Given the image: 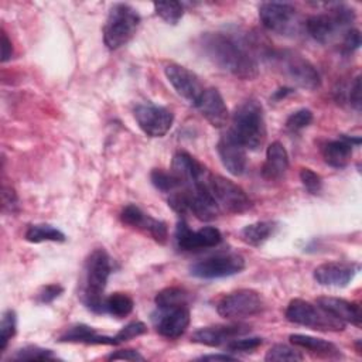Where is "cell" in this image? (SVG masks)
<instances>
[{
	"mask_svg": "<svg viewBox=\"0 0 362 362\" xmlns=\"http://www.w3.org/2000/svg\"><path fill=\"white\" fill-rule=\"evenodd\" d=\"M17 332V315L14 310H6L0 322V351L4 352L10 339Z\"/></svg>",
	"mask_w": 362,
	"mask_h": 362,
	"instance_id": "obj_34",
	"label": "cell"
},
{
	"mask_svg": "<svg viewBox=\"0 0 362 362\" xmlns=\"http://www.w3.org/2000/svg\"><path fill=\"white\" fill-rule=\"evenodd\" d=\"M154 301L157 308H167V307L188 304V297H187V293L180 287H165L157 293Z\"/></svg>",
	"mask_w": 362,
	"mask_h": 362,
	"instance_id": "obj_31",
	"label": "cell"
},
{
	"mask_svg": "<svg viewBox=\"0 0 362 362\" xmlns=\"http://www.w3.org/2000/svg\"><path fill=\"white\" fill-rule=\"evenodd\" d=\"M288 168V154L280 141H273L266 150V158L262 165V177L267 181H277L284 177Z\"/></svg>",
	"mask_w": 362,
	"mask_h": 362,
	"instance_id": "obj_24",
	"label": "cell"
},
{
	"mask_svg": "<svg viewBox=\"0 0 362 362\" xmlns=\"http://www.w3.org/2000/svg\"><path fill=\"white\" fill-rule=\"evenodd\" d=\"M346 98L349 105L355 109V110H361V76H356L354 83L349 86L348 92H346Z\"/></svg>",
	"mask_w": 362,
	"mask_h": 362,
	"instance_id": "obj_43",
	"label": "cell"
},
{
	"mask_svg": "<svg viewBox=\"0 0 362 362\" xmlns=\"http://www.w3.org/2000/svg\"><path fill=\"white\" fill-rule=\"evenodd\" d=\"M11 359L13 361H48V359H57V356L51 349L28 345L17 349L16 354L11 356Z\"/></svg>",
	"mask_w": 362,
	"mask_h": 362,
	"instance_id": "obj_35",
	"label": "cell"
},
{
	"mask_svg": "<svg viewBox=\"0 0 362 362\" xmlns=\"http://www.w3.org/2000/svg\"><path fill=\"white\" fill-rule=\"evenodd\" d=\"M140 21V14L132 6L124 3L113 4L103 25L105 45L109 49H117L126 45L134 37Z\"/></svg>",
	"mask_w": 362,
	"mask_h": 362,
	"instance_id": "obj_6",
	"label": "cell"
},
{
	"mask_svg": "<svg viewBox=\"0 0 362 362\" xmlns=\"http://www.w3.org/2000/svg\"><path fill=\"white\" fill-rule=\"evenodd\" d=\"M209 189L221 209L230 214L246 212L252 206L247 194L226 177L211 174Z\"/></svg>",
	"mask_w": 362,
	"mask_h": 362,
	"instance_id": "obj_10",
	"label": "cell"
},
{
	"mask_svg": "<svg viewBox=\"0 0 362 362\" xmlns=\"http://www.w3.org/2000/svg\"><path fill=\"white\" fill-rule=\"evenodd\" d=\"M64 291V287L59 286V284H47V286H42L37 296H35V300L40 303V304H49L52 303L55 298H58Z\"/></svg>",
	"mask_w": 362,
	"mask_h": 362,
	"instance_id": "obj_40",
	"label": "cell"
},
{
	"mask_svg": "<svg viewBox=\"0 0 362 362\" xmlns=\"http://www.w3.org/2000/svg\"><path fill=\"white\" fill-rule=\"evenodd\" d=\"M106 359H109V361H117V359L144 361V356H141L136 349H119V351L112 352L110 355H107Z\"/></svg>",
	"mask_w": 362,
	"mask_h": 362,
	"instance_id": "obj_44",
	"label": "cell"
},
{
	"mask_svg": "<svg viewBox=\"0 0 362 362\" xmlns=\"http://www.w3.org/2000/svg\"><path fill=\"white\" fill-rule=\"evenodd\" d=\"M355 10L344 3L331 4L327 13L313 14L305 21V30L317 42L327 44L334 40L338 33L344 34L355 21Z\"/></svg>",
	"mask_w": 362,
	"mask_h": 362,
	"instance_id": "obj_4",
	"label": "cell"
},
{
	"mask_svg": "<svg viewBox=\"0 0 362 362\" xmlns=\"http://www.w3.org/2000/svg\"><path fill=\"white\" fill-rule=\"evenodd\" d=\"M267 58L288 81L297 86L308 90L320 88L321 78L317 68L298 52L290 49L270 51Z\"/></svg>",
	"mask_w": 362,
	"mask_h": 362,
	"instance_id": "obj_5",
	"label": "cell"
},
{
	"mask_svg": "<svg viewBox=\"0 0 362 362\" xmlns=\"http://www.w3.org/2000/svg\"><path fill=\"white\" fill-rule=\"evenodd\" d=\"M112 273L110 257L105 249H95L85 260L82 280V303L93 313H103V291Z\"/></svg>",
	"mask_w": 362,
	"mask_h": 362,
	"instance_id": "obj_2",
	"label": "cell"
},
{
	"mask_svg": "<svg viewBox=\"0 0 362 362\" xmlns=\"http://www.w3.org/2000/svg\"><path fill=\"white\" fill-rule=\"evenodd\" d=\"M311 122H313V112L310 109H298L287 117L286 127L290 132H300L305 129Z\"/></svg>",
	"mask_w": 362,
	"mask_h": 362,
	"instance_id": "obj_37",
	"label": "cell"
},
{
	"mask_svg": "<svg viewBox=\"0 0 362 362\" xmlns=\"http://www.w3.org/2000/svg\"><path fill=\"white\" fill-rule=\"evenodd\" d=\"M315 304L320 305L327 313H329L331 315H334L335 318L341 320L342 322L361 327L362 313H361V307L356 303H351L338 297L322 296L317 298Z\"/></svg>",
	"mask_w": 362,
	"mask_h": 362,
	"instance_id": "obj_23",
	"label": "cell"
},
{
	"mask_svg": "<svg viewBox=\"0 0 362 362\" xmlns=\"http://www.w3.org/2000/svg\"><path fill=\"white\" fill-rule=\"evenodd\" d=\"M361 45V33L356 28H348L342 34V51L351 54L356 51Z\"/></svg>",
	"mask_w": 362,
	"mask_h": 362,
	"instance_id": "obj_41",
	"label": "cell"
},
{
	"mask_svg": "<svg viewBox=\"0 0 362 362\" xmlns=\"http://www.w3.org/2000/svg\"><path fill=\"white\" fill-rule=\"evenodd\" d=\"M199 47L214 65L242 81H252L259 75L253 54L229 34L205 33L199 37Z\"/></svg>",
	"mask_w": 362,
	"mask_h": 362,
	"instance_id": "obj_1",
	"label": "cell"
},
{
	"mask_svg": "<svg viewBox=\"0 0 362 362\" xmlns=\"http://www.w3.org/2000/svg\"><path fill=\"white\" fill-rule=\"evenodd\" d=\"M262 25L276 34H293L298 25L296 7L283 1H264L259 6Z\"/></svg>",
	"mask_w": 362,
	"mask_h": 362,
	"instance_id": "obj_11",
	"label": "cell"
},
{
	"mask_svg": "<svg viewBox=\"0 0 362 362\" xmlns=\"http://www.w3.org/2000/svg\"><path fill=\"white\" fill-rule=\"evenodd\" d=\"M229 130L246 150L260 148L266 139V122L260 102L253 98L240 102L233 110Z\"/></svg>",
	"mask_w": 362,
	"mask_h": 362,
	"instance_id": "obj_3",
	"label": "cell"
},
{
	"mask_svg": "<svg viewBox=\"0 0 362 362\" xmlns=\"http://www.w3.org/2000/svg\"><path fill=\"white\" fill-rule=\"evenodd\" d=\"M222 240V233L215 226H204L198 230H191L184 219H180L175 228V242L181 250L191 252L206 247H214Z\"/></svg>",
	"mask_w": 362,
	"mask_h": 362,
	"instance_id": "obj_13",
	"label": "cell"
},
{
	"mask_svg": "<svg viewBox=\"0 0 362 362\" xmlns=\"http://www.w3.org/2000/svg\"><path fill=\"white\" fill-rule=\"evenodd\" d=\"M361 144V137H349L341 134L335 140H329L322 146V158L324 161L334 168H344L348 165L352 157V147Z\"/></svg>",
	"mask_w": 362,
	"mask_h": 362,
	"instance_id": "obj_22",
	"label": "cell"
},
{
	"mask_svg": "<svg viewBox=\"0 0 362 362\" xmlns=\"http://www.w3.org/2000/svg\"><path fill=\"white\" fill-rule=\"evenodd\" d=\"M245 269V259L235 252H222L205 259H201L189 266V273L194 277L212 280L229 277L240 273Z\"/></svg>",
	"mask_w": 362,
	"mask_h": 362,
	"instance_id": "obj_8",
	"label": "cell"
},
{
	"mask_svg": "<svg viewBox=\"0 0 362 362\" xmlns=\"http://www.w3.org/2000/svg\"><path fill=\"white\" fill-rule=\"evenodd\" d=\"M150 180H151V184L156 187V189L165 194H171L173 191L181 188V182L174 175V173L165 171L163 168H154L150 174Z\"/></svg>",
	"mask_w": 362,
	"mask_h": 362,
	"instance_id": "obj_30",
	"label": "cell"
},
{
	"mask_svg": "<svg viewBox=\"0 0 362 362\" xmlns=\"http://www.w3.org/2000/svg\"><path fill=\"white\" fill-rule=\"evenodd\" d=\"M189 318L188 304L157 308V314L154 315V327L161 337L175 339L187 331Z\"/></svg>",
	"mask_w": 362,
	"mask_h": 362,
	"instance_id": "obj_14",
	"label": "cell"
},
{
	"mask_svg": "<svg viewBox=\"0 0 362 362\" xmlns=\"http://www.w3.org/2000/svg\"><path fill=\"white\" fill-rule=\"evenodd\" d=\"M216 150L219 154V158L223 164V167L230 173L232 175H242L246 170L247 158H246V148L243 144L232 134V132L228 129L226 133H223L216 144Z\"/></svg>",
	"mask_w": 362,
	"mask_h": 362,
	"instance_id": "obj_18",
	"label": "cell"
},
{
	"mask_svg": "<svg viewBox=\"0 0 362 362\" xmlns=\"http://www.w3.org/2000/svg\"><path fill=\"white\" fill-rule=\"evenodd\" d=\"M153 7L156 14L168 24H177L184 16V6L180 1H156Z\"/></svg>",
	"mask_w": 362,
	"mask_h": 362,
	"instance_id": "obj_32",
	"label": "cell"
},
{
	"mask_svg": "<svg viewBox=\"0 0 362 362\" xmlns=\"http://www.w3.org/2000/svg\"><path fill=\"white\" fill-rule=\"evenodd\" d=\"M134 303L130 296L124 293H113L103 301V313H107L116 318H124L132 314Z\"/></svg>",
	"mask_w": 362,
	"mask_h": 362,
	"instance_id": "obj_29",
	"label": "cell"
},
{
	"mask_svg": "<svg viewBox=\"0 0 362 362\" xmlns=\"http://www.w3.org/2000/svg\"><path fill=\"white\" fill-rule=\"evenodd\" d=\"M1 204H3V212L13 214L18 206L17 194L11 187H3L1 192Z\"/></svg>",
	"mask_w": 362,
	"mask_h": 362,
	"instance_id": "obj_42",
	"label": "cell"
},
{
	"mask_svg": "<svg viewBox=\"0 0 362 362\" xmlns=\"http://www.w3.org/2000/svg\"><path fill=\"white\" fill-rule=\"evenodd\" d=\"M263 305V298L257 291L239 288L223 296L216 304V311L223 318H246L259 314Z\"/></svg>",
	"mask_w": 362,
	"mask_h": 362,
	"instance_id": "obj_9",
	"label": "cell"
},
{
	"mask_svg": "<svg viewBox=\"0 0 362 362\" xmlns=\"http://www.w3.org/2000/svg\"><path fill=\"white\" fill-rule=\"evenodd\" d=\"M294 92V89L293 88H279L276 92H274V95H273V99L274 100H280V99H283V98H286L287 95H290V93H293Z\"/></svg>",
	"mask_w": 362,
	"mask_h": 362,
	"instance_id": "obj_47",
	"label": "cell"
},
{
	"mask_svg": "<svg viewBox=\"0 0 362 362\" xmlns=\"http://www.w3.org/2000/svg\"><path fill=\"white\" fill-rule=\"evenodd\" d=\"M304 355L297 349L286 344H276L273 345L264 356V361L267 362H277V361H288V362H297L303 361Z\"/></svg>",
	"mask_w": 362,
	"mask_h": 362,
	"instance_id": "obj_33",
	"label": "cell"
},
{
	"mask_svg": "<svg viewBox=\"0 0 362 362\" xmlns=\"http://www.w3.org/2000/svg\"><path fill=\"white\" fill-rule=\"evenodd\" d=\"M194 106L216 129L223 127L229 119L228 106L216 88H205Z\"/></svg>",
	"mask_w": 362,
	"mask_h": 362,
	"instance_id": "obj_21",
	"label": "cell"
},
{
	"mask_svg": "<svg viewBox=\"0 0 362 362\" xmlns=\"http://www.w3.org/2000/svg\"><path fill=\"white\" fill-rule=\"evenodd\" d=\"M263 339L259 337H238L232 341H229L226 344V349L232 354H238V352H252L256 348H259L262 345Z\"/></svg>",
	"mask_w": 362,
	"mask_h": 362,
	"instance_id": "obj_36",
	"label": "cell"
},
{
	"mask_svg": "<svg viewBox=\"0 0 362 362\" xmlns=\"http://www.w3.org/2000/svg\"><path fill=\"white\" fill-rule=\"evenodd\" d=\"M359 266L348 262H327L314 269V280L325 287H345L348 286Z\"/></svg>",
	"mask_w": 362,
	"mask_h": 362,
	"instance_id": "obj_20",
	"label": "cell"
},
{
	"mask_svg": "<svg viewBox=\"0 0 362 362\" xmlns=\"http://www.w3.org/2000/svg\"><path fill=\"white\" fill-rule=\"evenodd\" d=\"M290 342L298 348L307 349L310 354L320 356V358L337 359V358L342 356L339 348L335 344L325 341L322 338H315V337L304 335V334H291Z\"/></svg>",
	"mask_w": 362,
	"mask_h": 362,
	"instance_id": "obj_26",
	"label": "cell"
},
{
	"mask_svg": "<svg viewBox=\"0 0 362 362\" xmlns=\"http://www.w3.org/2000/svg\"><path fill=\"white\" fill-rule=\"evenodd\" d=\"M300 180H301V184H303V187L307 189V192H310V194H318L320 191H321V188H322V180H321V177L315 173V171H313V170H310V168H301V171H300Z\"/></svg>",
	"mask_w": 362,
	"mask_h": 362,
	"instance_id": "obj_39",
	"label": "cell"
},
{
	"mask_svg": "<svg viewBox=\"0 0 362 362\" xmlns=\"http://www.w3.org/2000/svg\"><path fill=\"white\" fill-rule=\"evenodd\" d=\"M276 229V223L272 221H259L250 225H246L239 236L242 239V242H245L249 246H262L269 238H272V235L274 233Z\"/></svg>",
	"mask_w": 362,
	"mask_h": 362,
	"instance_id": "obj_27",
	"label": "cell"
},
{
	"mask_svg": "<svg viewBox=\"0 0 362 362\" xmlns=\"http://www.w3.org/2000/svg\"><path fill=\"white\" fill-rule=\"evenodd\" d=\"M59 342H81L88 345H117L115 337L100 335L95 331V328L85 325V324H76L65 329L59 338Z\"/></svg>",
	"mask_w": 362,
	"mask_h": 362,
	"instance_id": "obj_25",
	"label": "cell"
},
{
	"mask_svg": "<svg viewBox=\"0 0 362 362\" xmlns=\"http://www.w3.org/2000/svg\"><path fill=\"white\" fill-rule=\"evenodd\" d=\"M11 55H13V45L7 37V33L3 28L1 30V62L8 61L11 58Z\"/></svg>",
	"mask_w": 362,
	"mask_h": 362,
	"instance_id": "obj_45",
	"label": "cell"
},
{
	"mask_svg": "<svg viewBox=\"0 0 362 362\" xmlns=\"http://www.w3.org/2000/svg\"><path fill=\"white\" fill-rule=\"evenodd\" d=\"M164 74L167 81L181 98L188 100L191 105L197 103L205 88L192 71L180 64L170 62L164 66Z\"/></svg>",
	"mask_w": 362,
	"mask_h": 362,
	"instance_id": "obj_15",
	"label": "cell"
},
{
	"mask_svg": "<svg viewBox=\"0 0 362 362\" xmlns=\"http://www.w3.org/2000/svg\"><path fill=\"white\" fill-rule=\"evenodd\" d=\"M199 361H235L236 356L228 355V354H214V355H204L198 358Z\"/></svg>",
	"mask_w": 362,
	"mask_h": 362,
	"instance_id": "obj_46",
	"label": "cell"
},
{
	"mask_svg": "<svg viewBox=\"0 0 362 362\" xmlns=\"http://www.w3.org/2000/svg\"><path fill=\"white\" fill-rule=\"evenodd\" d=\"M286 318L297 325L308 327L315 331H344L345 322L335 318L320 305L305 301L303 298H294L286 308Z\"/></svg>",
	"mask_w": 362,
	"mask_h": 362,
	"instance_id": "obj_7",
	"label": "cell"
},
{
	"mask_svg": "<svg viewBox=\"0 0 362 362\" xmlns=\"http://www.w3.org/2000/svg\"><path fill=\"white\" fill-rule=\"evenodd\" d=\"M146 332H147V327H146L144 322H141V321H132V322H129L127 325H124L123 328H120L116 332L115 339H116V344H120V342L133 339L136 337H140V335H143Z\"/></svg>",
	"mask_w": 362,
	"mask_h": 362,
	"instance_id": "obj_38",
	"label": "cell"
},
{
	"mask_svg": "<svg viewBox=\"0 0 362 362\" xmlns=\"http://www.w3.org/2000/svg\"><path fill=\"white\" fill-rule=\"evenodd\" d=\"M171 171L180 180L181 187H194L208 182L211 173L208 168L187 151H177L173 158Z\"/></svg>",
	"mask_w": 362,
	"mask_h": 362,
	"instance_id": "obj_17",
	"label": "cell"
},
{
	"mask_svg": "<svg viewBox=\"0 0 362 362\" xmlns=\"http://www.w3.org/2000/svg\"><path fill=\"white\" fill-rule=\"evenodd\" d=\"M120 219L123 223L147 233L158 243L167 242L168 232H167L165 222L150 216L148 214L143 212L137 205H133V204L126 205L120 212Z\"/></svg>",
	"mask_w": 362,
	"mask_h": 362,
	"instance_id": "obj_16",
	"label": "cell"
},
{
	"mask_svg": "<svg viewBox=\"0 0 362 362\" xmlns=\"http://www.w3.org/2000/svg\"><path fill=\"white\" fill-rule=\"evenodd\" d=\"M134 119L148 137H163L173 126L174 115L170 109L153 103H140L134 107Z\"/></svg>",
	"mask_w": 362,
	"mask_h": 362,
	"instance_id": "obj_12",
	"label": "cell"
},
{
	"mask_svg": "<svg viewBox=\"0 0 362 362\" xmlns=\"http://www.w3.org/2000/svg\"><path fill=\"white\" fill-rule=\"evenodd\" d=\"M250 328L245 324H218L197 329L191 335V341L206 346L226 345L229 341L246 335Z\"/></svg>",
	"mask_w": 362,
	"mask_h": 362,
	"instance_id": "obj_19",
	"label": "cell"
},
{
	"mask_svg": "<svg viewBox=\"0 0 362 362\" xmlns=\"http://www.w3.org/2000/svg\"><path fill=\"white\" fill-rule=\"evenodd\" d=\"M25 240L31 243H41V242H64L65 235L48 223H34L30 225L25 230Z\"/></svg>",
	"mask_w": 362,
	"mask_h": 362,
	"instance_id": "obj_28",
	"label": "cell"
}]
</instances>
